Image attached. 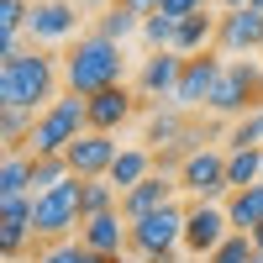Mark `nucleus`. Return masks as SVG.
<instances>
[{"label": "nucleus", "mask_w": 263, "mask_h": 263, "mask_svg": "<svg viewBox=\"0 0 263 263\" xmlns=\"http://www.w3.org/2000/svg\"><path fill=\"white\" fill-rule=\"evenodd\" d=\"M126 74V53H121V42L111 37H100V32H84L69 53H63V90L69 95H100V90H111V84H121Z\"/></svg>", "instance_id": "2"}, {"label": "nucleus", "mask_w": 263, "mask_h": 263, "mask_svg": "<svg viewBox=\"0 0 263 263\" xmlns=\"http://www.w3.org/2000/svg\"><path fill=\"white\" fill-rule=\"evenodd\" d=\"M116 153H121L116 137H105V132H84L63 158H69V174H74V179H105L111 163H116Z\"/></svg>", "instance_id": "12"}, {"label": "nucleus", "mask_w": 263, "mask_h": 263, "mask_svg": "<svg viewBox=\"0 0 263 263\" xmlns=\"http://www.w3.org/2000/svg\"><path fill=\"white\" fill-rule=\"evenodd\" d=\"M179 74H184V53H174V48H163V53H147L142 58V74H137V95H147V100H174V90H179Z\"/></svg>", "instance_id": "15"}, {"label": "nucleus", "mask_w": 263, "mask_h": 263, "mask_svg": "<svg viewBox=\"0 0 263 263\" xmlns=\"http://www.w3.org/2000/svg\"><path fill=\"white\" fill-rule=\"evenodd\" d=\"M216 0H163V16H174V21H184V16H200V11H211Z\"/></svg>", "instance_id": "30"}, {"label": "nucleus", "mask_w": 263, "mask_h": 263, "mask_svg": "<svg viewBox=\"0 0 263 263\" xmlns=\"http://www.w3.org/2000/svg\"><path fill=\"white\" fill-rule=\"evenodd\" d=\"M174 190H179V179H168V174H153V179H142L137 190H126V195H121V216H126V221H142V216L174 205Z\"/></svg>", "instance_id": "17"}, {"label": "nucleus", "mask_w": 263, "mask_h": 263, "mask_svg": "<svg viewBox=\"0 0 263 263\" xmlns=\"http://www.w3.org/2000/svg\"><path fill=\"white\" fill-rule=\"evenodd\" d=\"M184 216L190 205H163L142 216V221H132V258L137 263H179V248H184Z\"/></svg>", "instance_id": "4"}, {"label": "nucleus", "mask_w": 263, "mask_h": 263, "mask_svg": "<svg viewBox=\"0 0 263 263\" xmlns=\"http://www.w3.org/2000/svg\"><path fill=\"white\" fill-rule=\"evenodd\" d=\"M227 184H232V190L263 184V147H232V153H227Z\"/></svg>", "instance_id": "21"}, {"label": "nucleus", "mask_w": 263, "mask_h": 263, "mask_svg": "<svg viewBox=\"0 0 263 263\" xmlns=\"http://www.w3.org/2000/svg\"><path fill=\"white\" fill-rule=\"evenodd\" d=\"M37 200V237L42 242H69V237L84 227V205H79V179L58 184L48 195H32Z\"/></svg>", "instance_id": "6"}, {"label": "nucleus", "mask_w": 263, "mask_h": 263, "mask_svg": "<svg viewBox=\"0 0 263 263\" xmlns=\"http://www.w3.org/2000/svg\"><path fill=\"white\" fill-rule=\"evenodd\" d=\"M179 263H205V258H179Z\"/></svg>", "instance_id": "35"}, {"label": "nucleus", "mask_w": 263, "mask_h": 263, "mask_svg": "<svg viewBox=\"0 0 263 263\" xmlns=\"http://www.w3.org/2000/svg\"><path fill=\"white\" fill-rule=\"evenodd\" d=\"M216 53L242 58V53H263V11H221V27H216Z\"/></svg>", "instance_id": "11"}, {"label": "nucleus", "mask_w": 263, "mask_h": 263, "mask_svg": "<svg viewBox=\"0 0 263 263\" xmlns=\"http://www.w3.org/2000/svg\"><path fill=\"white\" fill-rule=\"evenodd\" d=\"M116 6H121V11H132V16H142V21H147V16H158V11H163V0H116Z\"/></svg>", "instance_id": "31"}, {"label": "nucleus", "mask_w": 263, "mask_h": 263, "mask_svg": "<svg viewBox=\"0 0 263 263\" xmlns=\"http://www.w3.org/2000/svg\"><path fill=\"white\" fill-rule=\"evenodd\" d=\"M253 248H258V253H263V227H258V232H253Z\"/></svg>", "instance_id": "34"}, {"label": "nucleus", "mask_w": 263, "mask_h": 263, "mask_svg": "<svg viewBox=\"0 0 263 263\" xmlns=\"http://www.w3.org/2000/svg\"><path fill=\"white\" fill-rule=\"evenodd\" d=\"M79 248H84V253H100V258L126 263V253H132V221H126L121 211L90 216V221L79 227Z\"/></svg>", "instance_id": "9"}, {"label": "nucleus", "mask_w": 263, "mask_h": 263, "mask_svg": "<svg viewBox=\"0 0 263 263\" xmlns=\"http://www.w3.org/2000/svg\"><path fill=\"white\" fill-rule=\"evenodd\" d=\"M74 32H79V6L74 0H37L32 6V21H27L32 48L37 42H69Z\"/></svg>", "instance_id": "13"}, {"label": "nucleus", "mask_w": 263, "mask_h": 263, "mask_svg": "<svg viewBox=\"0 0 263 263\" xmlns=\"http://www.w3.org/2000/svg\"><path fill=\"white\" fill-rule=\"evenodd\" d=\"M258 63H263V58H258Z\"/></svg>", "instance_id": "38"}, {"label": "nucleus", "mask_w": 263, "mask_h": 263, "mask_svg": "<svg viewBox=\"0 0 263 263\" xmlns=\"http://www.w3.org/2000/svg\"><path fill=\"white\" fill-rule=\"evenodd\" d=\"M258 105H263V63H253V58H227V69H221V79H216L205 111L242 121L248 111H258Z\"/></svg>", "instance_id": "5"}, {"label": "nucleus", "mask_w": 263, "mask_h": 263, "mask_svg": "<svg viewBox=\"0 0 263 263\" xmlns=\"http://www.w3.org/2000/svg\"><path fill=\"white\" fill-rule=\"evenodd\" d=\"M137 116V100H132L126 84H111V90L90 95V132H105V137H116V132Z\"/></svg>", "instance_id": "16"}, {"label": "nucleus", "mask_w": 263, "mask_h": 263, "mask_svg": "<svg viewBox=\"0 0 263 263\" xmlns=\"http://www.w3.org/2000/svg\"><path fill=\"white\" fill-rule=\"evenodd\" d=\"M84 132H90V100L63 90L48 111L37 116V132H32V147L27 153H32V158H63Z\"/></svg>", "instance_id": "3"}, {"label": "nucleus", "mask_w": 263, "mask_h": 263, "mask_svg": "<svg viewBox=\"0 0 263 263\" xmlns=\"http://www.w3.org/2000/svg\"><path fill=\"white\" fill-rule=\"evenodd\" d=\"M79 205H84V221L105 211H121V190L111 179H79Z\"/></svg>", "instance_id": "24"}, {"label": "nucleus", "mask_w": 263, "mask_h": 263, "mask_svg": "<svg viewBox=\"0 0 263 263\" xmlns=\"http://www.w3.org/2000/svg\"><path fill=\"white\" fill-rule=\"evenodd\" d=\"M32 132H37L32 111H6V105H0V147H6V153H27Z\"/></svg>", "instance_id": "23"}, {"label": "nucleus", "mask_w": 263, "mask_h": 263, "mask_svg": "<svg viewBox=\"0 0 263 263\" xmlns=\"http://www.w3.org/2000/svg\"><path fill=\"white\" fill-rule=\"evenodd\" d=\"M253 263H263V253H258V258H253Z\"/></svg>", "instance_id": "37"}, {"label": "nucleus", "mask_w": 263, "mask_h": 263, "mask_svg": "<svg viewBox=\"0 0 263 263\" xmlns=\"http://www.w3.org/2000/svg\"><path fill=\"white\" fill-rule=\"evenodd\" d=\"M227 237H232L227 200H190V216H184V253L190 258H211Z\"/></svg>", "instance_id": "7"}, {"label": "nucleus", "mask_w": 263, "mask_h": 263, "mask_svg": "<svg viewBox=\"0 0 263 263\" xmlns=\"http://www.w3.org/2000/svg\"><path fill=\"white\" fill-rule=\"evenodd\" d=\"M58 79H63V63H53V53L27 48L21 58L0 63V105H6V111L42 116L58 100Z\"/></svg>", "instance_id": "1"}, {"label": "nucleus", "mask_w": 263, "mask_h": 263, "mask_svg": "<svg viewBox=\"0 0 263 263\" xmlns=\"http://www.w3.org/2000/svg\"><path fill=\"white\" fill-rule=\"evenodd\" d=\"M84 258H90V253L79 248V237H69V242H42L32 263H84Z\"/></svg>", "instance_id": "29"}, {"label": "nucleus", "mask_w": 263, "mask_h": 263, "mask_svg": "<svg viewBox=\"0 0 263 263\" xmlns=\"http://www.w3.org/2000/svg\"><path fill=\"white\" fill-rule=\"evenodd\" d=\"M179 190L195 195V200H227V147H200L179 163Z\"/></svg>", "instance_id": "8"}, {"label": "nucleus", "mask_w": 263, "mask_h": 263, "mask_svg": "<svg viewBox=\"0 0 263 263\" xmlns=\"http://www.w3.org/2000/svg\"><path fill=\"white\" fill-rule=\"evenodd\" d=\"M153 174H158V158H153V147H121L105 179H111V184L126 195V190H137L142 179H153Z\"/></svg>", "instance_id": "18"}, {"label": "nucleus", "mask_w": 263, "mask_h": 263, "mask_svg": "<svg viewBox=\"0 0 263 263\" xmlns=\"http://www.w3.org/2000/svg\"><path fill=\"white\" fill-rule=\"evenodd\" d=\"M37 237V200L32 195H21V200H0V248H6V258L16 263L21 248H27Z\"/></svg>", "instance_id": "14"}, {"label": "nucleus", "mask_w": 263, "mask_h": 263, "mask_svg": "<svg viewBox=\"0 0 263 263\" xmlns=\"http://www.w3.org/2000/svg\"><path fill=\"white\" fill-rule=\"evenodd\" d=\"M253 11H263V0H253Z\"/></svg>", "instance_id": "36"}, {"label": "nucleus", "mask_w": 263, "mask_h": 263, "mask_svg": "<svg viewBox=\"0 0 263 263\" xmlns=\"http://www.w3.org/2000/svg\"><path fill=\"white\" fill-rule=\"evenodd\" d=\"M221 69H227V58L221 53H195V58H184V74H179V90H174V105L179 111H195V105H205L211 100V90H216V79H221Z\"/></svg>", "instance_id": "10"}, {"label": "nucleus", "mask_w": 263, "mask_h": 263, "mask_svg": "<svg viewBox=\"0 0 263 263\" xmlns=\"http://www.w3.org/2000/svg\"><path fill=\"white\" fill-rule=\"evenodd\" d=\"M232 147H263V105H258V111H248L242 121L232 126V137H227V153H232Z\"/></svg>", "instance_id": "28"}, {"label": "nucleus", "mask_w": 263, "mask_h": 263, "mask_svg": "<svg viewBox=\"0 0 263 263\" xmlns=\"http://www.w3.org/2000/svg\"><path fill=\"white\" fill-rule=\"evenodd\" d=\"M253 258H258L253 237H248V232H232V237H227V242L216 248V253H211L205 263H253Z\"/></svg>", "instance_id": "27"}, {"label": "nucleus", "mask_w": 263, "mask_h": 263, "mask_svg": "<svg viewBox=\"0 0 263 263\" xmlns=\"http://www.w3.org/2000/svg\"><path fill=\"white\" fill-rule=\"evenodd\" d=\"M216 6H221V11H248L253 0H216Z\"/></svg>", "instance_id": "32"}, {"label": "nucleus", "mask_w": 263, "mask_h": 263, "mask_svg": "<svg viewBox=\"0 0 263 263\" xmlns=\"http://www.w3.org/2000/svg\"><path fill=\"white\" fill-rule=\"evenodd\" d=\"M216 27H221V16H216V11L184 16V21H179V37H174V53H184V58L211 53V48H216Z\"/></svg>", "instance_id": "19"}, {"label": "nucleus", "mask_w": 263, "mask_h": 263, "mask_svg": "<svg viewBox=\"0 0 263 263\" xmlns=\"http://www.w3.org/2000/svg\"><path fill=\"white\" fill-rule=\"evenodd\" d=\"M32 195V153H6L0 163V200H21Z\"/></svg>", "instance_id": "22"}, {"label": "nucleus", "mask_w": 263, "mask_h": 263, "mask_svg": "<svg viewBox=\"0 0 263 263\" xmlns=\"http://www.w3.org/2000/svg\"><path fill=\"white\" fill-rule=\"evenodd\" d=\"M69 158H32V195H48L58 184H69Z\"/></svg>", "instance_id": "26"}, {"label": "nucleus", "mask_w": 263, "mask_h": 263, "mask_svg": "<svg viewBox=\"0 0 263 263\" xmlns=\"http://www.w3.org/2000/svg\"><path fill=\"white\" fill-rule=\"evenodd\" d=\"M95 32L111 37V42H126L132 32H142V16H132V11H121V6H105V11L95 16Z\"/></svg>", "instance_id": "25"}, {"label": "nucleus", "mask_w": 263, "mask_h": 263, "mask_svg": "<svg viewBox=\"0 0 263 263\" xmlns=\"http://www.w3.org/2000/svg\"><path fill=\"white\" fill-rule=\"evenodd\" d=\"M74 6H90V11L100 6V11H105V6H116V0H74Z\"/></svg>", "instance_id": "33"}, {"label": "nucleus", "mask_w": 263, "mask_h": 263, "mask_svg": "<svg viewBox=\"0 0 263 263\" xmlns=\"http://www.w3.org/2000/svg\"><path fill=\"white\" fill-rule=\"evenodd\" d=\"M227 216H232V232H258L263 227V184H253V190H232L227 195Z\"/></svg>", "instance_id": "20"}]
</instances>
